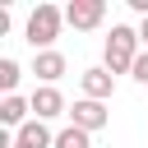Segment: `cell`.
<instances>
[{
  "mask_svg": "<svg viewBox=\"0 0 148 148\" xmlns=\"http://www.w3.org/2000/svg\"><path fill=\"white\" fill-rule=\"evenodd\" d=\"M139 51H143L139 28H130V23H111V32H106V42H102V65H106L111 74H130L134 60H139Z\"/></svg>",
  "mask_w": 148,
  "mask_h": 148,
  "instance_id": "obj_1",
  "label": "cell"
},
{
  "mask_svg": "<svg viewBox=\"0 0 148 148\" xmlns=\"http://www.w3.org/2000/svg\"><path fill=\"white\" fill-rule=\"evenodd\" d=\"M60 28H65V9H60V5H46V0H42V5H37V9L28 14V28H23V32H28L32 51H51V42L60 37Z\"/></svg>",
  "mask_w": 148,
  "mask_h": 148,
  "instance_id": "obj_2",
  "label": "cell"
},
{
  "mask_svg": "<svg viewBox=\"0 0 148 148\" xmlns=\"http://www.w3.org/2000/svg\"><path fill=\"white\" fill-rule=\"evenodd\" d=\"M102 18H106V0H69L65 5V23L74 32H92V28H102Z\"/></svg>",
  "mask_w": 148,
  "mask_h": 148,
  "instance_id": "obj_3",
  "label": "cell"
},
{
  "mask_svg": "<svg viewBox=\"0 0 148 148\" xmlns=\"http://www.w3.org/2000/svg\"><path fill=\"white\" fill-rule=\"evenodd\" d=\"M79 88H83L88 102H111V92H116V74H111L106 65H92V69L79 74Z\"/></svg>",
  "mask_w": 148,
  "mask_h": 148,
  "instance_id": "obj_4",
  "label": "cell"
},
{
  "mask_svg": "<svg viewBox=\"0 0 148 148\" xmlns=\"http://www.w3.org/2000/svg\"><path fill=\"white\" fill-rule=\"evenodd\" d=\"M106 120H111L106 102H88V97H79V102L69 106V125H79V130H88V134L106 130Z\"/></svg>",
  "mask_w": 148,
  "mask_h": 148,
  "instance_id": "obj_5",
  "label": "cell"
},
{
  "mask_svg": "<svg viewBox=\"0 0 148 148\" xmlns=\"http://www.w3.org/2000/svg\"><path fill=\"white\" fill-rule=\"evenodd\" d=\"M32 120H56V116H69V102L60 97V88H32Z\"/></svg>",
  "mask_w": 148,
  "mask_h": 148,
  "instance_id": "obj_6",
  "label": "cell"
},
{
  "mask_svg": "<svg viewBox=\"0 0 148 148\" xmlns=\"http://www.w3.org/2000/svg\"><path fill=\"white\" fill-rule=\"evenodd\" d=\"M65 69H69V60H65L60 51H37V60H32V74H37L42 88H56V83L65 79Z\"/></svg>",
  "mask_w": 148,
  "mask_h": 148,
  "instance_id": "obj_7",
  "label": "cell"
},
{
  "mask_svg": "<svg viewBox=\"0 0 148 148\" xmlns=\"http://www.w3.org/2000/svg\"><path fill=\"white\" fill-rule=\"evenodd\" d=\"M14 139H18V143H28V148H56V134H51V125H46V120H28Z\"/></svg>",
  "mask_w": 148,
  "mask_h": 148,
  "instance_id": "obj_8",
  "label": "cell"
},
{
  "mask_svg": "<svg viewBox=\"0 0 148 148\" xmlns=\"http://www.w3.org/2000/svg\"><path fill=\"white\" fill-rule=\"evenodd\" d=\"M56 148H92V134L79 125H65V130H56Z\"/></svg>",
  "mask_w": 148,
  "mask_h": 148,
  "instance_id": "obj_9",
  "label": "cell"
},
{
  "mask_svg": "<svg viewBox=\"0 0 148 148\" xmlns=\"http://www.w3.org/2000/svg\"><path fill=\"white\" fill-rule=\"evenodd\" d=\"M18 79H23V69H18V60H9V56H0V92H5V97H14V88H18Z\"/></svg>",
  "mask_w": 148,
  "mask_h": 148,
  "instance_id": "obj_10",
  "label": "cell"
},
{
  "mask_svg": "<svg viewBox=\"0 0 148 148\" xmlns=\"http://www.w3.org/2000/svg\"><path fill=\"white\" fill-rule=\"evenodd\" d=\"M130 79L148 88V51H139V60H134V69H130Z\"/></svg>",
  "mask_w": 148,
  "mask_h": 148,
  "instance_id": "obj_11",
  "label": "cell"
},
{
  "mask_svg": "<svg viewBox=\"0 0 148 148\" xmlns=\"http://www.w3.org/2000/svg\"><path fill=\"white\" fill-rule=\"evenodd\" d=\"M139 42H143V51H148V18H139Z\"/></svg>",
  "mask_w": 148,
  "mask_h": 148,
  "instance_id": "obj_12",
  "label": "cell"
},
{
  "mask_svg": "<svg viewBox=\"0 0 148 148\" xmlns=\"http://www.w3.org/2000/svg\"><path fill=\"white\" fill-rule=\"evenodd\" d=\"M14 148H28V143H18V139H14Z\"/></svg>",
  "mask_w": 148,
  "mask_h": 148,
  "instance_id": "obj_13",
  "label": "cell"
}]
</instances>
